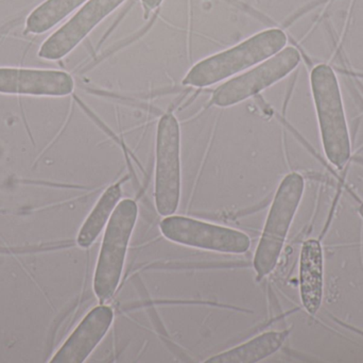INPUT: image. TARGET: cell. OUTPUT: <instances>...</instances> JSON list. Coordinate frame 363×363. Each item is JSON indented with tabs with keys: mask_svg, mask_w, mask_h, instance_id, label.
Instances as JSON below:
<instances>
[{
	"mask_svg": "<svg viewBox=\"0 0 363 363\" xmlns=\"http://www.w3.org/2000/svg\"><path fill=\"white\" fill-rule=\"evenodd\" d=\"M86 1L89 0H46L30 13L26 21V31L45 33Z\"/></svg>",
	"mask_w": 363,
	"mask_h": 363,
	"instance_id": "14",
	"label": "cell"
},
{
	"mask_svg": "<svg viewBox=\"0 0 363 363\" xmlns=\"http://www.w3.org/2000/svg\"><path fill=\"white\" fill-rule=\"evenodd\" d=\"M155 206L162 217L174 215L181 198V131L178 119L166 113L157 124Z\"/></svg>",
	"mask_w": 363,
	"mask_h": 363,
	"instance_id": "5",
	"label": "cell"
},
{
	"mask_svg": "<svg viewBox=\"0 0 363 363\" xmlns=\"http://www.w3.org/2000/svg\"><path fill=\"white\" fill-rule=\"evenodd\" d=\"M121 195L123 190L121 183L110 185L104 192L79 232L77 238L79 246L89 249L95 243L102 230L108 225L113 212L121 202Z\"/></svg>",
	"mask_w": 363,
	"mask_h": 363,
	"instance_id": "13",
	"label": "cell"
},
{
	"mask_svg": "<svg viewBox=\"0 0 363 363\" xmlns=\"http://www.w3.org/2000/svg\"><path fill=\"white\" fill-rule=\"evenodd\" d=\"M74 89V78L62 70L0 67V94L64 97Z\"/></svg>",
	"mask_w": 363,
	"mask_h": 363,
	"instance_id": "9",
	"label": "cell"
},
{
	"mask_svg": "<svg viewBox=\"0 0 363 363\" xmlns=\"http://www.w3.org/2000/svg\"><path fill=\"white\" fill-rule=\"evenodd\" d=\"M142 1L143 9H144L145 14H150L153 11L157 10L161 6L163 0H140Z\"/></svg>",
	"mask_w": 363,
	"mask_h": 363,
	"instance_id": "15",
	"label": "cell"
},
{
	"mask_svg": "<svg viewBox=\"0 0 363 363\" xmlns=\"http://www.w3.org/2000/svg\"><path fill=\"white\" fill-rule=\"evenodd\" d=\"M138 215L136 202L123 200L118 202L106 225L94 276V292L100 304H104L114 296L121 283Z\"/></svg>",
	"mask_w": 363,
	"mask_h": 363,
	"instance_id": "4",
	"label": "cell"
},
{
	"mask_svg": "<svg viewBox=\"0 0 363 363\" xmlns=\"http://www.w3.org/2000/svg\"><path fill=\"white\" fill-rule=\"evenodd\" d=\"M324 255L321 243L315 239L305 241L300 255V294L303 306L315 315L323 302Z\"/></svg>",
	"mask_w": 363,
	"mask_h": 363,
	"instance_id": "11",
	"label": "cell"
},
{
	"mask_svg": "<svg viewBox=\"0 0 363 363\" xmlns=\"http://www.w3.org/2000/svg\"><path fill=\"white\" fill-rule=\"evenodd\" d=\"M288 36L279 28L254 34L232 48L205 58L192 66L184 85L207 87L258 65L287 46Z\"/></svg>",
	"mask_w": 363,
	"mask_h": 363,
	"instance_id": "2",
	"label": "cell"
},
{
	"mask_svg": "<svg viewBox=\"0 0 363 363\" xmlns=\"http://www.w3.org/2000/svg\"><path fill=\"white\" fill-rule=\"evenodd\" d=\"M301 60L300 51L296 47L286 46L251 70L220 85L213 92L211 104L219 108L240 104L283 80L300 65Z\"/></svg>",
	"mask_w": 363,
	"mask_h": 363,
	"instance_id": "6",
	"label": "cell"
},
{
	"mask_svg": "<svg viewBox=\"0 0 363 363\" xmlns=\"http://www.w3.org/2000/svg\"><path fill=\"white\" fill-rule=\"evenodd\" d=\"M125 0H89L80 10L40 46L38 57L45 60L62 59L74 50L106 17Z\"/></svg>",
	"mask_w": 363,
	"mask_h": 363,
	"instance_id": "8",
	"label": "cell"
},
{
	"mask_svg": "<svg viewBox=\"0 0 363 363\" xmlns=\"http://www.w3.org/2000/svg\"><path fill=\"white\" fill-rule=\"evenodd\" d=\"M289 332H269L230 351L218 354L205 363H254L262 362L277 353L287 339Z\"/></svg>",
	"mask_w": 363,
	"mask_h": 363,
	"instance_id": "12",
	"label": "cell"
},
{
	"mask_svg": "<svg viewBox=\"0 0 363 363\" xmlns=\"http://www.w3.org/2000/svg\"><path fill=\"white\" fill-rule=\"evenodd\" d=\"M160 228L167 240L204 251L240 255L251 246L245 232L191 217L169 215L162 220Z\"/></svg>",
	"mask_w": 363,
	"mask_h": 363,
	"instance_id": "7",
	"label": "cell"
},
{
	"mask_svg": "<svg viewBox=\"0 0 363 363\" xmlns=\"http://www.w3.org/2000/svg\"><path fill=\"white\" fill-rule=\"evenodd\" d=\"M304 190L305 179L298 173H290L281 180L254 256V270L258 281L270 275L277 266Z\"/></svg>",
	"mask_w": 363,
	"mask_h": 363,
	"instance_id": "3",
	"label": "cell"
},
{
	"mask_svg": "<svg viewBox=\"0 0 363 363\" xmlns=\"http://www.w3.org/2000/svg\"><path fill=\"white\" fill-rule=\"evenodd\" d=\"M114 321V311L100 305L89 311L69 338L57 352L51 363H82L101 342Z\"/></svg>",
	"mask_w": 363,
	"mask_h": 363,
	"instance_id": "10",
	"label": "cell"
},
{
	"mask_svg": "<svg viewBox=\"0 0 363 363\" xmlns=\"http://www.w3.org/2000/svg\"><path fill=\"white\" fill-rule=\"evenodd\" d=\"M359 215H360V217H362L363 219V204L362 205V206H360V208H359Z\"/></svg>",
	"mask_w": 363,
	"mask_h": 363,
	"instance_id": "16",
	"label": "cell"
},
{
	"mask_svg": "<svg viewBox=\"0 0 363 363\" xmlns=\"http://www.w3.org/2000/svg\"><path fill=\"white\" fill-rule=\"evenodd\" d=\"M311 87L326 159L343 170L352 157V142L338 77L332 66L318 64L311 72Z\"/></svg>",
	"mask_w": 363,
	"mask_h": 363,
	"instance_id": "1",
	"label": "cell"
}]
</instances>
